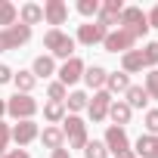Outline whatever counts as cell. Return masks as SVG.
Instances as JSON below:
<instances>
[{
	"label": "cell",
	"mask_w": 158,
	"mask_h": 158,
	"mask_svg": "<svg viewBox=\"0 0 158 158\" xmlns=\"http://www.w3.org/2000/svg\"><path fill=\"white\" fill-rule=\"evenodd\" d=\"M44 47L50 50L53 59H71V56H74V37L65 34L62 28H50V31L44 34Z\"/></svg>",
	"instance_id": "6da1fadb"
},
{
	"label": "cell",
	"mask_w": 158,
	"mask_h": 158,
	"mask_svg": "<svg viewBox=\"0 0 158 158\" xmlns=\"http://www.w3.org/2000/svg\"><path fill=\"white\" fill-rule=\"evenodd\" d=\"M37 109L40 106H37V99L31 93H16V96L6 99V115H13L16 121H34Z\"/></svg>",
	"instance_id": "7a4b0ae2"
},
{
	"label": "cell",
	"mask_w": 158,
	"mask_h": 158,
	"mask_svg": "<svg viewBox=\"0 0 158 158\" xmlns=\"http://www.w3.org/2000/svg\"><path fill=\"white\" fill-rule=\"evenodd\" d=\"M118 25H121L133 40H139V37L149 31V19H146V13H143L139 6H124V13H121Z\"/></svg>",
	"instance_id": "3957f363"
},
{
	"label": "cell",
	"mask_w": 158,
	"mask_h": 158,
	"mask_svg": "<svg viewBox=\"0 0 158 158\" xmlns=\"http://www.w3.org/2000/svg\"><path fill=\"white\" fill-rule=\"evenodd\" d=\"M62 136L68 139V149H84L87 139V124L77 118V115H65L62 118Z\"/></svg>",
	"instance_id": "277c9868"
},
{
	"label": "cell",
	"mask_w": 158,
	"mask_h": 158,
	"mask_svg": "<svg viewBox=\"0 0 158 158\" xmlns=\"http://www.w3.org/2000/svg\"><path fill=\"white\" fill-rule=\"evenodd\" d=\"M31 40V28L28 25H10V28H3L0 31V53H10V50H19L22 44H28Z\"/></svg>",
	"instance_id": "5b68a950"
},
{
	"label": "cell",
	"mask_w": 158,
	"mask_h": 158,
	"mask_svg": "<svg viewBox=\"0 0 158 158\" xmlns=\"http://www.w3.org/2000/svg\"><path fill=\"white\" fill-rule=\"evenodd\" d=\"M84 62L81 59H77V56H71V59H65L62 62V68H56V74H59V84L62 87H68V84H77V81H81V77H84Z\"/></svg>",
	"instance_id": "8992f818"
},
{
	"label": "cell",
	"mask_w": 158,
	"mask_h": 158,
	"mask_svg": "<svg viewBox=\"0 0 158 158\" xmlns=\"http://www.w3.org/2000/svg\"><path fill=\"white\" fill-rule=\"evenodd\" d=\"M133 44H136V40H133V37H130L124 28H115V31H109V34H106V40H102L106 53H121V56H124L127 50H133Z\"/></svg>",
	"instance_id": "52a82bcc"
},
{
	"label": "cell",
	"mask_w": 158,
	"mask_h": 158,
	"mask_svg": "<svg viewBox=\"0 0 158 158\" xmlns=\"http://www.w3.org/2000/svg\"><path fill=\"white\" fill-rule=\"evenodd\" d=\"M109 109H112V93H109V90H96L93 99L87 102V112H90V118H93L96 124L109 118Z\"/></svg>",
	"instance_id": "ba28073f"
},
{
	"label": "cell",
	"mask_w": 158,
	"mask_h": 158,
	"mask_svg": "<svg viewBox=\"0 0 158 158\" xmlns=\"http://www.w3.org/2000/svg\"><path fill=\"white\" fill-rule=\"evenodd\" d=\"M121 13H124V3H121V0H102V3H99L96 22H99L102 28H112V25H118Z\"/></svg>",
	"instance_id": "9c48e42d"
},
{
	"label": "cell",
	"mask_w": 158,
	"mask_h": 158,
	"mask_svg": "<svg viewBox=\"0 0 158 158\" xmlns=\"http://www.w3.org/2000/svg\"><path fill=\"white\" fill-rule=\"evenodd\" d=\"M109 34V28H102L99 22H87L77 28V44H84V47H93V44H102Z\"/></svg>",
	"instance_id": "30bf717a"
},
{
	"label": "cell",
	"mask_w": 158,
	"mask_h": 158,
	"mask_svg": "<svg viewBox=\"0 0 158 158\" xmlns=\"http://www.w3.org/2000/svg\"><path fill=\"white\" fill-rule=\"evenodd\" d=\"M10 136L16 139V146H19V149H25L28 143H34V139L40 136V130H37V124H34V121H19V124L10 130Z\"/></svg>",
	"instance_id": "8fae6325"
},
{
	"label": "cell",
	"mask_w": 158,
	"mask_h": 158,
	"mask_svg": "<svg viewBox=\"0 0 158 158\" xmlns=\"http://www.w3.org/2000/svg\"><path fill=\"white\" fill-rule=\"evenodd\" d=\"M102 143H106V149H109V152H115V155H118V152H127V149H130L127 130H124V127H115V124H112V127L106 130V139H102Z\"/></svg>",
	"instance_id": "7c38bea8"
},
{
	"label": "cell",
	"mask_w": 158,
	"mask_h": 158,
	"mask_svg": "<svg viewBox=\"0 0 158 158\" xmlns=\"http://www.w3.org/2000/svg\"><path fill=\"white\" fill-rule=\"evenodd\" d=\"M44 19H47L53 28H59V25H65V19H68V6L62 3V0H47V3H44Z\"/></svg>",
	"instance_id": "4fadbf2b"
},
{
	"label": "cell",
	"mask_w": 158,
	"mask_h": 158,
	"mask_svg": "<svg viewBox=\"0 0 158 158\" xmlns=\"http://www.w3.org/2000/svg\"><path fill=\"white\" fill-rule=\"evenodd\" d=\"M106 77H109V71H106L102 65H87V68H84V81H87V87H93V90H106Z\"/></svg>",
	"instance_id": "5bb4252c"
},
{
	"label": "cell",
	"mask_w": 158,
	"mask_h": 158,
	"mask_svg": "<svg viewBox=\"0 0 158 158\" xmlns=\"http://www.w3.org/2000/svg\"><path fill=\"white\" fill-rule=\"evenodd\" d=\"M50 152H56V149H65V136H62V127H44V133L37 136Z\"/></svg>",
	"instance_id": "9a60e30c"
},
{
	"label": "cell",
	"mask_w": 158,
	"mask_h": 158,
	"mask_svg": "<svg viewBox=\"0 0 158 158\" xmlns=\"http://www.w3.org/2000/svg\"><path fill=\"white\" fill-rule=\"evenodd\" d=\"M31 74L37 77V81H40V77L47 81L50 74H56V59H53V56H37L34 65H31Z\"/></svg>",
	"instance_id": "2e32d148"
},
{
	"label": "cell",
	"mask_w": 158,
	"mask_h": 158,
	"mask_svg": "<svg viewBox=\"0 0 158 158\" xmlns=\"http://www.w3.org/2000/svg\"><path fill=\"white\" fill-rule=\"evenodd\" d=\"M143 68H146V62H143V53L139 50H127L121 56V71L124 74H133V71H143Z\"/></svg>",
	"instance_id": "e0dca14e"
},
{
	"label": "cell",
	"mask_w": 158,
	"mask_h": 158,
	"mask_svg": "<svg viewBox=\"0 0 158 158\" xmlns=\"http://www.w3.org/2000/svg\"><path fill=\"white\" fill-rule=\"evenodd\" d=\"M130 115H133V109H130L124 99L112 102V109H109V118L115 121V127H124V124H130Z\"/></svg>",
	"instance_id": "ac0fdd59"
},
{
	"label": "cell",
	"mask_w": 158,
	"mask_h": 158,
	"mask_svg": "<svg viewBox=\"0 0 158 158\" xmlns=\"http://www.w3.org/2000/svg\"><path fill=\"white\" fill-rule=\"evenodd\" d=\"M133 152H136V155H143V158H158V136H149V133H143V136L136 139Z\"/></svg>",
	"instance_id": "d6986e66"
},
{
	"label": "cell",
	"mask_w": 158,
	"mask_h": 158,
	"mask_svg": "<svg viewBox=\"0 0 158 158\" xmlns=\"http://www.w3.org/2000/svg\"><path fill=\"white\" fill-rule=\"evenodd\" d=\"M19 22L22 25H37V22H44V6H37V3H25L22 10H19Z\"/></svg>",
	"instance_id": "ffe728a7"
},
{
	"label": "cell",
	"mask_w": 158,
	"mask_h": 158,
	"mask_svg": "<svg viewBox=\"0 0 158 158\" xmlns=\"http://www.w3.org/2000/svg\"><path fill=\"white\" fill-rule=\"evenodd\" d=\"M127 87H130V74H124V71H112L106 77V90L109 93H127Z\"/></svg>",
	"instance_id": "44dd1931"
},
{
	"label": "cell",
	"mask_w": 158,
	"mask_h": 158,
	"mask_svg": "<svg viewBox=\"0 0 158 158\" xmlns=\"http://www.w3.org/2000/svg\"><path fill=\"white\" fill-rule=\"evenodd\" d=\"M124 96H127V99H124V102H127V106H130V109H146V106H149V93H146V90H143V87H133V84H130V87H127V93H124Z\"/></svg>",
	"instance_id": "7402d4cb"
},
{
	"label": "cell",
	"mask_w": 158,
	"mask_h": 158,
	"mask_svg": "<svg viewBox=\"0 0 158 158\" xmlns=\"http://www.w3.org/2000/svg\"><path fill=\"white\" fill-rule=\"evenodd\" d=\"M13 84H16V93H31V90L37 87V77H34V74H31V68H28V71L13 74Z\"/></svg>",
	"instance_id": "603a6c76"
},
{
	"label": "cell",
	"mask_w": 158,
	"mask_h": 158,
	"mask_svg": "<svg viewBox=\"0 0 158 158\" xmlns=\"http://www.w3.org/2000/svg\"><path fill=\"white\" fill-rule=\"evenodd\" d=\"M87 102H90V96H87V93H81V90H74V93H68V96H65V109H68L71 115L84 112V109H87Z\"/></svg>",
	"instance_id": "cb8c5ba5"
},
{
	"label": "cell",
	"mask_w": 158,
	"mask_h": 158,
	"mask_svg": "<svg viewBox=\"0 0 158 158\" xmlns=\"http://www.w3.org/2000/svg\"><path fill=\"white\" fill-rule=\"evenodd\" d=\"M16 19H19V10L10 3V0H0V25L10 28V25H16Z\"/></svg>",
	"instance_id": "d4e9b609"
},
{
	"label": "cell",
	"mask_w": 158,
	"mask_h": 158,
	"mask_svg": "<svg viewBox=\"0 0 158 158\" xmlns=\"http://www.w3.org/2000/svg\"><path fill=\"white\" fill-rule=\"evenodd\" d=\"M44 118H47L50 124H59V121L65 118V102H53V99H50V102L44 106Z\"/></svg>",
	"instance_id": "484cf974"
},
{
	"label": "cell",
	"mask_w": 158,
	"mask_h": 158,
	"mask_svg": "<svg viewBox=\"0 0 158 158\" xmlns=\"http://www.w3.org/2000/svg\"><path fill=\"white\" fill-rule=\"evenodd\" d=\"M84 158H109V149H106V143H99V139L87 143V146H84Z\"/></svg>",
	"instance_id": "4316f807"
},
{
	"label": "cell",
	"mask_w": 158,
	"mask_h": 158,
	"mask_svg": "<svg viewBox=\"0 0 158 158\" xmlns=\"http://www.w3.org/2000/svg\"><path fill=\"white\" fill-rule=\"evenodd\" d=\"M99 3H102V0H77V13L87 16V19H90V16L96 19V16H99Z\"/></svg>",
	"instance_id": "83f0119b"
},
{
	"label": "cell",
	"mask_w": 158,
	"mask_h": 158,
	"mask_svg": "<svg viewBox=\"0 0 158 158\" xmlns=\"http://www.w3.org/2000/svg\"><path fill=\"white\" fill-rule=\"evenodd\" d=\"M139 53H143V62H146V65H152V68L158 65V40H149Z\"/></svg>",
	"instance_id": "f1b7e54d"
},
{
	"label": "cell",
	"mask_w": 158,
	"mask_h": 158,
	"mask_svg": "<svg viewBox=\"0 0 158 158\" xmlns=\"http://www.w3.org/2000/svg\"><path fill=\"white\" fill-rule=\"evenodd\" d=\"M143 90L149 93V99H158V68H152V71L146 74V84H143Z\"/></svg>",
	"instance_id": "f546056e"
},
{
	"label": "cell",
	"mask_w": 158,
	"mask_h": 158,
	"mask_svg": "<svg viewBox=\"0 0 158 158\" xmlns=\"http://www.w3.org/2000/svg\"><path fill=\"white\" fill-rule=\"evenodd\" d=\"M47 93H50V99H53V102H65V96H68V87H62L59 81H53V84L47 87Z\"/></svg>",
	"instance_id": "4dcf8cb0"
},
{
	"label": "cell",
	"mask_w": 158,
	"mask_h": 158,
	"mask_svg": "<svg viewBox=\"0 0 158 158\" xmlns=\"http://www.w3.org/2000/svg\"><path fill=\"white\" fill-rule=\"evenodd\" d=\"M143 121H146V130H149V136H158V109H149Z\"/></svg>",
	"instance_id": "1f68e13d"
},
{
	"label": "cell",
	"mask_w": 158,
	"mask_h": 158,
	"mask_svg": "<svg viewBox=\"0 0 158 158\" xmlns=\"http://www.w3.org/2000/svg\"><path fill=\"white\" fill-rule=\"evenodd\" d=\"M10 139H13V136H10V124L0 121V158L6 155V143H10Z\"/></svg>",
	"instance_id": "d6a6232c"
},
{
	"label": "cell",
	"mask_w": 158,
	"mask_h": 158,
	"mask_svg": "<svg viewBox=\"0 0 158 158\" xmlns=\"http://www.w3.org/2000/svg\"><path fill=\"white\" fill-rule=\"evenodd\" d=\"M13 74H16V71H13L10 65H0V84H10V81H13Z\"/></svg>",
	"instance_id": "836d02e7"
},
{
	"label": "cell",
	"mask_w": 158,
	"mask_h": 158,
	"mask_svg": "<svg viewBox=\"0 0 158 158\" xmlns=\"http://www.w3.org/2000/svg\"><path fill=\"white\" fill-rule=\"evenodd\" d=\"M3 158H31V155H28V149H6Z\"/></svg>",
	"instance_id": "e575fe53"
},
{
	"label": "cell",
	"mask_w": 158,
	"mask_h": 158,
	"mask_svg": "<svg viewBox=\"0 0 158 158\" xmlns=\"http://www.w3.org/2000/svg\"><path fill=\"white\" fill-rule=\"evenodd\" d=\"M146 19H149V28H158V3L152 6V13H149Z\"/></svg>",
	"instance_id": "d590c367"
},
{
	"label": "cell",
	"mask_w": 158,
	"mask_h": 158,
	"mask_svg": "<svg viewBox=\"0 0 158 158\" xmlns=\"http://www.w3.org/2000/svg\"><path fill=\"white\" fill-rule=\"evenodd\" d=\"M50 158H71V152L68 149H56V152H50Z\"/></svg>",
	"instance_id": "8d00e7d4"
},
{
	"label": "cell",
	"mask_w": 158,
	"mask_h": 158,
	"mask_svg": "<svg viewBox=\"0 0 158 158\" xmlns=\"http://www.w3.org/2000/svg\"><path fill=\"white\" fill-rule=\"evenodd\" d=\"M115 158H136V152H133V149H127V152H118Z\"/></svg>",
	"instance_id": "74e56055"
},
{
	"label": "cell",
	"mask_w": 158,
	"mask_h": 158,
	"mask_svg": "<svg viewBox=\"0 0 158 158\" xmlns=\"http://www.w3.org/2000/svg\"><path fill=\"white\" fill-rule=\"evenodd\" d=\"M6 115V99H0V118Z\"/></svg>",
	"instance_id": "f35d334b"
}]
</instances>
